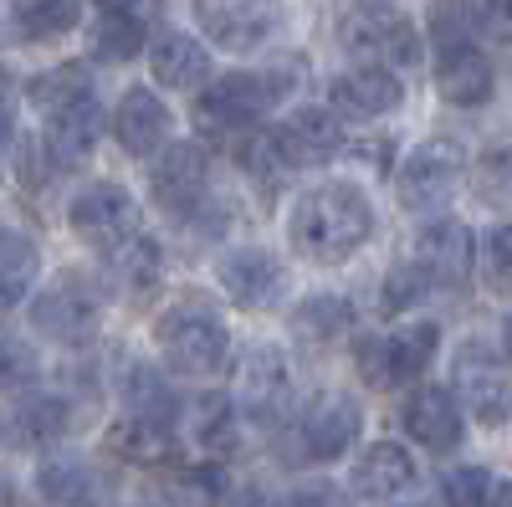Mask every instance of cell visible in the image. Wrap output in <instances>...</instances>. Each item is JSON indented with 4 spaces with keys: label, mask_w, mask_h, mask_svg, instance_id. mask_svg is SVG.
<instances>
[{
    "label": "cell",
    "mask_w": 512,
    "mask_h": 507,
    "mask_svg": "<svg viewBox=\"0 0 512 507\" xmlns=\"http://www.w3.org/2000/svg\"><path fill=\"white\" fill-rule=\"evenodd\" d=\"M369 236H374V205L349 180L313 185V190L297 195L292 210H287V241H292V251L303 262H318V267L349 262Z\"/></svg>",
    "instance_id": "1"
},
{
    "label": "cell",
    "mask_w": 512,
    "mask_h": 507,
    "mask_svg": "<svg viewBox=\"0 0 512 507\" xmlns=\"http://www.w3.org/2000/svg\"><path fill=\"white\" fill-rule=\"evenodd\" d=\"M154 349L175 374H216L231 354V323L221 318L216 303L205 298H180L164 308L154 323Z\"/></svg>",
    "instance_id": "2"
},
{
    "label": "cell",
    "mask_w": 512,
    "mask_h": 507,
    "mask_svg": "<svg viewBox=\"0 0 512 507\" xmlns=\"http://www.w3.org/2000/svg\"><path fill=\"white\" fill-rule=\"evenodd\" d=\"M292 88H297V72H292V67L226 72V77H216V82H205V93L195 98V123H200L205 134L256 129V118L272 113Z\"/></svg>",
    "instance_id": "3"
},
{
    "label": "cell",
    "mask_w": 512,
    "mask_h": 507,
    "mask_svg": "<svg viewBox=\"0 0 512 507\" xmlns=\"http://www.w3.org/2000/svg\"><path fill=\"white\" fill-rule=\"evenodd\" d=\"M195 31L216 52H262L287 31V0H190Z\"/></svg>",
    "instance_id": "4"
},
{
    "label": "cell",
    "mask_w": 512,
    "mask_h": 507,
    "mask_svg": "<svg viewBox=\"0 0 512 507\" xmlns=\"http://www.w3.org/2000/svg\"><path fill=\"white\" fill-rule=\"evenodd\" d=\"M436 349H441V328L436 323H405L395 333H364L354 344V364L364 374V385L395 390V385H405V379L431 369Z\"/></svg>",
    "instance_id": "5"
},
{
    "label": "cell",
    "mask_w": 512,
    "mask_h": 507,
    "mask_svg": "<svg viewBox=\"0 0 512 507\" xmlns=\"http://www.w3.org/2000/svg\"><path fill=\"white\" fill-rule=\"evenodd\" d=\"M98 318H103L98 292H93V282L82 272H57L31 298V328L41 338H52V344H62V349L88 344V338L98 333Z\"/></svg>",
    "instance_id": "6"
},
{
    "label": "cell",
    "mask_w": 512,
    "mask_h": 507,
    "mask_svg": "<svg viewBox=\"0 0 512 507\" xmlns=\"http://www.w3.org/2000/svg\"><path fill=\"white\" fill-rule=\"evenodd\" d=\"M338 41L344 52L384 67H415L420 62V26L390 6H349L338 16Z\"/></svg>",
    "instance_id": "7"
},
{
    "label": "cell",
    "mask_w": 512,
    "mask_h": 507,
    "mask_svg": "<svg viewBox=\"0 0 512 507\" xmlns=\"http://www.w3.org/2000/svg\"><path fill=\"white\" fill-rule=\"evenodd\" d=\"M461 169H466L461 139L436 134V139H425V144L410 149V159L400 164V175H395V195H400V205L410 210V216L441 210L456 195V185H461Z\"/></svg>",
    "instance_id": "8"
},
{
    "label": "cell",
    "mask_w": 512,
    "mask_h": 507,
    "mask_svg": "<svg viewBox=\"0 0 512 507\" xmlns=\"http://www.w3.org/2000/svg\"><path fill=\"white\" fill-rule=\"evenodd\" d=\"M67 226H72L77 241L108 251V246H118V241H128V236L139 231V205H134V195H128L123 185L98 180V185H88V190L72 195Z\"/></svg>",
    "instance_id": "9"
},
{
    "label": "cell",
    "mask_w": 512,
    "mask_h": 507,
    "mask_svg": "<svg viewBox=\"0 0 512 507\" xmlns=\"http://www.w3.org/2000/svg\"><path fill=\"white\" fill-rule=\"evenodd\" d=\"M436 88L451 108H482L497 93V67L472 36L436 41Z\"/></svg>",
    "instance_id": "10"
},
{
    "label": "cell",
    "mask_w": 512,
    "mask_h": 507,
    "mask_svg": "<svg viewBox=\"0 0 512 507\" xmlns=\"http://www.w3.org/2000/svg\"><path fill=\"white\" fill-rule=\"evenodd\" d=\"M149 190L175 221H190L210 195V154L200 144H169L149 175Z\"/></svg>",
    "instance_id": "11"
},
{
    "label": "cell",
    "mask_w": 512,
    "mask_h": 507,
    "mask_svg": "<svg viewBox=\"0 0 512 507\" xmlns=\"http://www.w3.org/2000/svg\"><path fill=\"white\" fill-rule=\"evenodd\" d=\"M236 400H241V415L251 420V426H262V431H272L277 420L292 410V374H287L282 349L262 344V349H251V354H246Z\"/></svg>",
    "instance_id": "12"
},
{
    "label": "cell",
    "mask_w": 512,
    "mask_h": 507,
    "mask_svg": "<svg viewBox=\"0 0 512 507\" xmlns=\"http://www.w3.org/2000/svg\"><path fill=\"white\" fill-rule=\"evenodd\" d=\"M216 277L231 292V303H241V308H272V303H282V292H287V267L272 257L267 246L226 251V257L216 262Z\"/></svg>",
    "instance_id": "13"
},
{
    "label": "cell",
    "mask_w": 512,
    "mask_h": 507,
    "mask_svg": "<svg viewBox=\"0 0 512 507\" xmlns=\"http://www.w3.org/2000/svg\"><path fill=\"white\" fill-rule=\"evenodd\" d=\"M359 426H364L359 405L349 395L328 390V395H318L303 410V420H297V446H303L308 461H333V456H344L359 441Z\"/></svg>",
    "instance_id": "14"
},
{
    "label": "cell",
    "mask_w": 512,
    "mask_h": 507,
    "mask_svg": "<svg viewBox=\"0 0 512 507\" xmlns=\"http://www.w3.org/2000/svg\"><path fill=\"white\" fill-rule=\"evenodd\" d=\"M410 262L431 277V287H461L477 267V236L461 221H436V226H425L415 236Z\"/></svg>",
    "instance_id": "15"
},
{
    "label": "cell",
    "mask_w": 512,
    "mask_h": 507,
    "mask_svg": "<svg viewBox=\"0 0 512 507\" xmlns=\"http://www.w3.org/2000/svg\"><path fill=\"white\" fill-rule=\"evenodd\" d=\"M400 426L415 446L425 451H456L461 436H466V420H461V405L451 390L441 385H415L400 405Z\"/></svg>",
    "instance_id": "16"
},
{
    "label": "cell",
    "mask_w": 512,
    "mask_h": 507,
    "mask_svg": "<svg viewBox=\"0 0 512 507\" xmlns=\"http://www.w3.org/2000/svg\"><path fill=\"white\" fill-rule=\"evenodd\" d=\"M415 482H420L415 456L400 441L364 446V456H354V467H349V492L359 502H395V497L415 492Z\"/></svg>",
    "instance_id": "17"
},
{
    "label": "cell",
    "mask_w": 512,
    "mask_h": 507,
    "mask_svg": "<svg viewBox=\"0 0 512 507\" xmlns=\"http://www.w3.org/2000/svg\"><path fill=\"white\" fill-rule=\"evenodd\" d=\"M328 103L338 113H354V118H384L405 103V88H400V72L384 67V62H359L349 72H338L328 82Z\"/></svg>",
    "instance_id": "18"
},
{
    "label": "cell",
    "mask_w": 512,
    "mask_h": 507,
    "mask_svg": "<svg viewBox=\"0 0 512 507\" xmlns=\"http://www.w3.org/2000/svg\"><path fill=\"white\" fill-rule=\"evenodd\" d=\"M169 129H175V118H169V108L154 88H128L118 98V108H113V139L134 159L159 154L169 144Z\"/></svg>",
    "instance_id": "19"
},
{
    "label": "cell",
    "mask_w": 512,
    "mask_h": 507,
    "mask_svg": "<svg viewBox=\"0 0 512 507\" xmlns=\"http://www.w3.org/2000/svg\"><path fill=\"white\" fill-rule=\"evenodd\" d=\"M149 72L159 88H175V93H190V88H205L210 72H216V62H210V47L200 36L190 31H159L149 41Z\"/></svg>",
    "instance_id": "20"
},
{
    "label": "cell",
    "mask_w": 512,
    "mask_h": 507,
    "mask_svg": "<svg viewBox=\"0 0 512 507\" xmlns=\"http://www.w3.org/2000/svg\"><path fill=\"white\" fill-rule=\"evenodd\" d=\"M98 134H103V108H98V93L93 98H77L72 108L52 113L47 118V154L52 164H82L93 149H98Z\"/></svg>",
    "instance_id": "21"
},
{
    "label": "cell",
    "mask_w": 512,
    "mask_h": 507,
    "mask_svg": "<svg viewBox=\"0 0 512 507\" xmlns=\"http://www.w3.org/2000/svg\"><path fill=\"white\" fill-rule=\"evenodd\" d=\"M118 395H123V415H139V420H154V426H175V390L164 385V374L149 369V364H128L123 379H118Z\"/></svg>",
    "instance_id": "22"
},
{
    "label": "cell",
    "mask_w": 512,
    "mask_h": 507,
    "mask_svg": "<svg viewBox=\"0 0 512 507\" xmlns=\"http://www.w3.org/2000/svg\"><path fill=\"white\" fill-rule=\"evenodd\" d=\"M190 441L200 456H231L241 446V420L226 395H200L190 405Z\"/></svg>",
    "instance_id": "23"
},
{
    "label": "cell",
    "mask_w": 512,
    "mask_h": 507,
    "mask_svg": "<svg viewBox=\"0 0 512 507\" xmlns=\"http://www.w3.org/2000/svg\"><path fill=\"white\" fill-rule=\"evenodd\" d=\"M108 267H113V277H118V287L123 292H149V287H159V277H164V246L154 241V236H128V241H118V246H108Z\"/></svg>",
    "instance_id": "24"
},
{
    "label": "cell",
    "mask_w": 512,
    "mask_h": 507,
    "mask_svg": "<svg viewBox=\"0 0 512 507\" xmlns=\"http://www.w3.org/2000/svg\"><path fill=\"white\" fill-rule=\"evenodd\" d=\"M282 149L297 159H328L338 154V144H344V129H338V118L328 108H297V118L287 123V129H277Z\"/></svg>",
    "instance_id": "25"
},
{
    "label": "cell",
    "mask_w": 512,
    "mask_h": 507,
    "mask_svg": "<svg viewBox=\"0 0 512 507\" xmlns=\"http://www.w3.org/2000/svg\"><path fill=\"white\" fill-rule=\"evenodd\" d=\"M108 451L123 461H139V467H154V461H169V451H175V426H154V420L123 415L108 431Z\"/></svg>",
    "instance_id": "26"
},
{
    "label": "cell",
    "mask_w": 512,
    "mask_h": 507,
    "mask_svg": "<svg viewBox=\"0 0 512 507\" xmlns=\"http://www.w3.org/2000/svg\"><path fill=\"white\" fill-rule=\"evenodd\" d=\"M149 47L144 11H98L93 21V57L98 62H134Z\"/></svg>",
    "instance_id": "27"
},
{
    "label": "cell",
    "mask_w": 512,
    "mask_h": 507,
    "mask_svg": "<svg viewBox=\"0 0 512 507\" xmlns=\"http://www.w3.org/2000/svg\"><path fill=\"white\" fill-rule=\"evenodd\" d=\"M26 98L52 118V113L72 108L77 98H93V77H88V67H82V62H62V67L36 72V77H31V88H26Z\"/></svg>",
    "instance_id": "28"
},
{
    "label": "cell",
    "mask_w": 512,
    "mask_h": 507,
    "mask_svg": "<svg viewBox=\"0 0 512 507\" xmlns=\"http://www.w3.org/2000/svg\"><path fill=\"white\" fill-rule=\"evenodd\" d=\"M41 257L26 236H0V313L26 303V292H36Z\"/></svg>",
    "instance_id": "29"
},
{
    "label": "cell",
    "mask_w": 512,
    "mask_h": 507,
    "mask_svg": "<svg viewBox=\"0 0 512 507\" xmlns=\"http://www.w3.org/2000/svg\"><path fill=\"white\" fill-rule=\"evenodd\" d=\"M236 159L251 180H262L267 190H277L287 180V169H292V154L282 149L277 129H246V139L236 144Z\"/></svg>",
    "instance_id": "30"
},
{
    "label": "cell",
    "mask_w": 512,
    "mask_h": 507,
    "mask_svg": "<svg viewBox=\"0 0 512 507\" xmlns=\"http://www.w3.org/2000/svg\"><path fill=\"white\" fill-rule=\"evenodd\" d=\"M349 323H354V308L338 292H318V298L297 303V313H292V328L303 338H313V344H328V338L349 333Z\"/></svg>",
    "instance_id": "31"
},
{
    "label": "cell",
    "mask_w": 512,
    "mask_h": 507,
    "mask_svg": "<svg viewBox=\"0 0 512 507\" xmlns=\"http://www.w3.org/2000/svg\"><path fill=\"white\" fill-rule=\"evenodd\" d=\"M11 16H16V31L26 41H52V36H67L82 21V6L77 0H21Z\"/></svg>",
    "instance_id": "32"
},
{
    "label": "cell",
    "mask_w": 512,
    "mask_h": 507,
    "mask_svg": "<svg viewBox=\"0 0 512 507\" xmlns=\"http://www.w3.org/2000/svg\"><path fill=\"white\" fill-rule=\"evenodd\" d=\"M36 487H41V497H47V502L72 507V502H88L93 477H88V467H82V461H72V456H47V461L36 467Z\"/></svg>",
    "instance_id": "33"
},
{
    "label": "cell",
    "mask_w": 512,
    "mask_h": 507,
    "mask_svg": "<svg viewBox=\"0 0 512 507\" xmlns=\"http://www.w3.org/2000/svg\"><path fill=\"white\" fill-rule=\"evenodd\" d=\"M41 379V359L21 333L0 328V395H21Z\"/></svg>",
    "instance_id": "34"
},
{
    "label": "cell",
    "mask_w": 512,
    "mask_h": 507,
    "mask_svg": "<svg viewBox=\"0 0 512 507\" xmlns=\"http://www.w3.org/2000/svg\"><path fill=\"white\" fill-rule=\"evenodd\" d=\"M461 395H466V410H472L482 426H502L512 415V379L507 374H472Z\"/></svg>",
    "instance_id": "35"
},
{
    "label": "cell",
    "mask_w": 512,
    "mask_h": 507,
    "mask_svg": "<svg viewBox=\"0 0 512 507\" xmlns=\"http://www.w3.org/2000/svg\"><path fill=\"white\" fill-rule=\"evenodd\" d=\"M67 431V400H52V395H41V400H26L16 410V436L31 441V446H47Z\"/></svg>",
    "instance_id": "36"
},
{
    "label": "cell",
    "mask_w": 512,
    "mask_h": 507,
    "mask_svg": "<svg viewBox=\"0 0 512 507\" xmlns=\"http://www.w3.org/2000/svg\"><path fill=\"white\" fill-rule=\"evenodd\" d=\"M477 262H482V282L487 292H512V221H497L487 236H482V251H477Z\"/></svg>",
    "instance_id": "37"
},
{
    "label": "cell",
    "mask_w": 512,
    "mask_h": 507,
    "mask_svg": "<svg viewBox=\"0 0 512 507\" xmlns=\"http://www.w3.org/2000/svg\"><path fill=\"white\" fill-rule=\"evenodd\" d=\"M221 472L216 467H190V472H175V482H169V497H175L180 507H221Z\"/></svg>",
    "instance_id": "38"
},
{
    "label": "cell",
    "mask_w": 512,
    "mask_h": 507,
    "mask_svg": "<svg viewBox=\"0 0 512 507\" xmlns=\"http://www.w3.org/2000/svg\"><path fill=\"white\" fill-rule=\"evenodd\" d=\"M446 507H492V497H497V477L487 472V467H461V472H451L446 477Z\"/></svg>",
    "instance_id": "39"
},
{
    "label": "cell",
    "mask_w": 512,
    "mask_h": 507,
    "mask_svg": "<svg viewBox=\"0 0 512 507\" xmlns=\"http://www.w3.org/2000/svg\"><path fill=\"white\" fill-rule=\"evenodd\" d=\"M425 292H431V277H425L415 262H405L390 282H384V308H410V303H420Z\"/></svg>",
    "instance_id": "40"
},
{
    "label": "cell",
    "mask_w": 512,
    "mask_h": 507,
    "mask_svg": "<svg viewBox=\"0 0 512 507\" xmlns=\"http://www.w3.org/2000/svg\"><path fill=\"white\" fill-rule=\"evenodd\" d=\"M477 180H482V190H487L492 200H497V195L512 200V149H492V154L482 159V175H477Z\"/></svg>",
    "instance_id": "41"
},
{
    "label": "cell",
    "mask_w": 512,
    "mask_h": 507,
    "mask_svg": "<svg viewBox=\"0 0 512 507\" xmlns=\"http://www.w3.org/2000/svg\"><path fill=\"white\" fill-rule=\"evenodd\" d=\"M11 129H16V77L0 67V149L11 144Z\"/></svg>",
    "instance_id": "42"
},
{
    "label": "cell",
    "mask_w": 512,
    "mask_h": 507,
    "mask_svg": "<svg viewBox=\"0 0 512 507\" xmlns=\"http://www.w3.org/2000/svg\"><path fill=\"white\" fill-rule=\"evenodd\" d=\"M297 507H344L333 487H303L297 492Z\"/></svg>",
    "instance_id": "43"
},
{
    "label": "cell",
    "mask_w": 512,
    "mask_h": 507,
    "mask_svg": "<svg viewBox=\"0 0 512 507\" xmlns=\"http://www.w3.org/2000/svg\"><path fill=\"white\" fill-rule=\"evenodd\" d=\"M236 507H282V497H272L267 487H246V492L236 497Z\"/></svg>",
    "instance_id": "44"
},
{
    "label": "cell",
    "mask_w": 512,
    "mask_h": 507,
    "mask_svg": "<svg viewBox=\"0 0 512 507\" xmlns=\"http://www.w3.org/2000/svg\"><path fill=\"white\" fill-rule=\"evenodd\" d=\"M98 11H144V0H93Z\"/></svg>",
    "instance_id": "45"
},
{
    "label": "cell",
    "mask_w": 512,
    "mask_h": 507,
    "mask_svg": "<svg viewBox=\"0 0 512 507\" xmlns=\"http://www.w3.org/2000/svg\"><path fill=\"white\" fill-rule=\"evenodd\" d=\"M492 507H512V482H502V487H497V497H492Z\"/></svg>",
    "instance_id": "46"
},
{
    "label": "cell",
    "mask_w": 512,
    "mask_h": 507,
    "mask_svg": "<svg viewBox=\"0 0 512 507\" xmlns=\"http://www.w3.org/2000/svg\"><path fill=\"white\" fill-rule=\"evenodd\" d=\"M502 349H507V354H512V323H507V328H502Z\"/></svg>",
    "instance_id": "47"
},
{
    "label": "cell",
    "mask_w": 512,
    "mask_h": 507,
    "mask_svg": "<svg viewBox=\"0 0 512 507\" xmlns=\"http://www.w3.org/2000/svg\"><path fill=\"white\" fill-rule=\"evenodd\" d=\"M0 236H6V231H0Z\"/></svg>",
    "instance_id": "48"
}]
</instances>
